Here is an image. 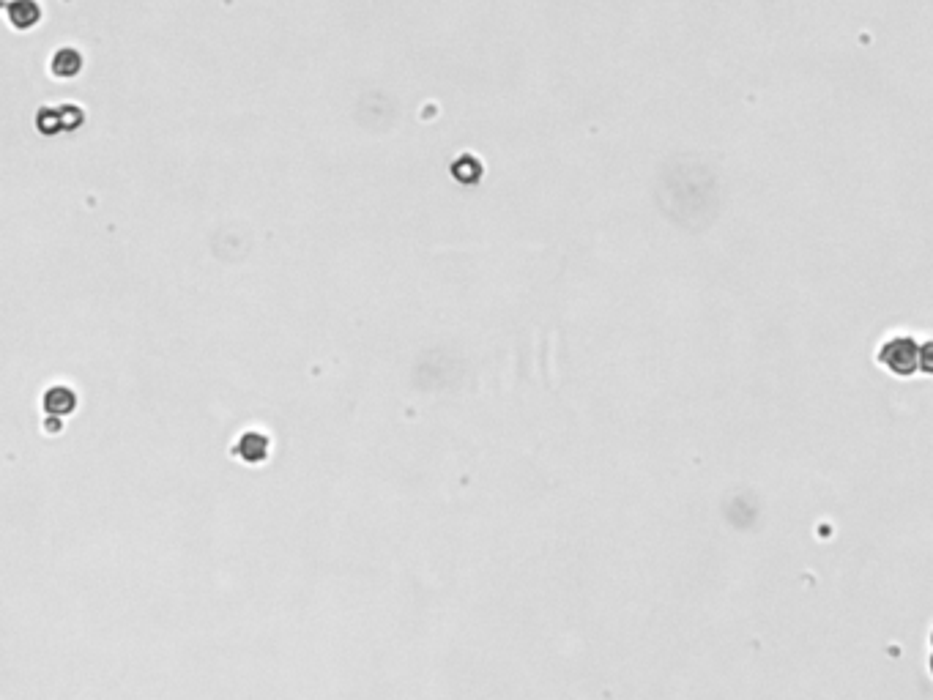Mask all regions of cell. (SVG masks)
<instances>
[{"mask_svg":"<svg viewBox=\"0 0 933 700\" xmlns=\"http://www.w3.org/2000/svg\"><path fill=\"white\" fill-rule=\"evenodd\" d=\"M920 361H923V350H917L914 340H909V337H892L879 350V364L895 375H912Z\"/></svg>","mask_w":933,"mask_h":700,"instance_id":"6da1fadb","label":"cell"},{"mask_svg":"<svg viewBox=\"0 0 933 700\" xmlns=\"http://www.w3.org/2000/svg\"><path fill=\"white\" fill-rule=\"evenodd\" d=\"M269 449H271V443L263 433H244V435H239V441H236V446H233V457H239V460H244V463H249V465H258V463H266Z\"/></svg>","mask_w":933,"mask_h":700,"instance_id":"7a4b0ae2","label":"cell"},{"mask_svg":"<svg viewBox=\"0 0 933 700\" xmlns=\"http://www.w3.org/2000/svg\"><path fill=\"white\" fill-rule=\"evenodd\" d=\"M42 408L50 419H66V416H72L74 408H77V394H74L72 389H66V386H52V389H47V394H44Z\"/></svg>","mask_w":933,"mask_h":700,"instance_id":"3957f363","label":"cell"},{"mask_svg":"<svg viewBox=\"0 0 933 700\" xmlns=\"http://www.w3.org/2000/svg\"><path fill=\"white\" fill-rule=\"evenodd\" d=\"M9 17L17 28H33L36 20L42 17V9L36 0H14L9 6Z\"/></svg>","mask_w":933,"mask_h":700,"instance_id":"277c9868","label":"cell"},{"mask_svg":"<svg viewBox=\"0 0 933 700\" xmlns=\"http://www.w3.org/2000/svg\"><path fill=\"white\" fill-rule=\"evenodd\" d=\"M83 69V55L69 47V50H58V55L52 58V72L58 77H74V74Z\"/></svg>","mask_w":933,"mask_h":700,"instance_id":"5b68a950","label":"cell"},{"mask_svg":"<svg viewBox=\"0 0 933 700\" xmlns=\"http://www.w3.org/2000/svg\"><path fill=\"white\" fill-rule=\"evenodd\" d=\"M928 668H931V673H933V635H931V659H928Z\"/></svg>","mask_w":933,"mask_h":700,"instance_id":"8992f818","label":"cell"}]
</instances>
